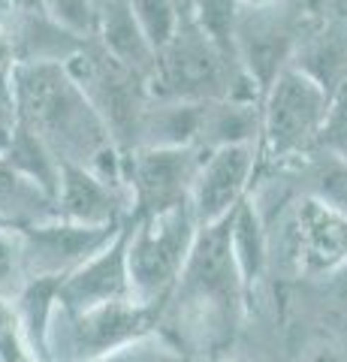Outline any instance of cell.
<instances>
[{
  "mask_svg": "<svg viewBox=\"0 0 347 362\" xmlns=\"http://www.w3.org/2000/svg\"><path fill=\"white\" fill-rule=\"evenodd\" d=\"M296 362H347V344L327 338V335H317L302 344V350L296 354Z\"/></svg>",
  "mask_w": 347,
  "mask_h": 362,
  "instance_id": "obj_32",
  "label": "cell"
},
{
  "mask_svg": "<svg viewBox=\"0 0 347 362\" xmlns=\"http://www.w3.org/2000/svg\"><path fill=\"white\" fill-rule=\"evenodd\" d=\"M4 226H18V223H13V221H6L4 214H0V230H4Z\"/></svg>",
  "mask_w": 347,
  "mask_h": 362,
  "instance_id": "obj_39",
  "label": "cell"
},
{
  "mask_svg": "<svg viewBox=\"0 0 347 362\" xmlns=\"http://www.w3.org/2000/svg\"><path fill=\"white\" fill-rule=\"evenodd\" d=\"M16 124V103H13V94L0 88V127H13Z\"/></svg>",
  "mask_w": 347,
  "mask_h": 362,
  "instance_id": "obj_34",
  "label": "cell"
},
{
  "mask_svg": "<svg viewBox=\"0 0 347 362\" xmlns=\"http://www.w3.org/2000/svg\"><path fill=\"white\" fill-rule=\"evenodd\" d=\"M332 97L314 78L287 64L263 94L260 121V169H284L317 148Z\"/></svg>",
  "mask_w": 347,
  "mask_h": 362,
  "instance_id": "obj_4",
  "label": "cell"
},
{
  "mask_svg": "<svg viewBox=\"0 0 347 362\" xmlns=\"http://www.w3.org/2000/svg\"><path fill=\"white\" fill-rule=\"evenodd\" d=\"M320 9L308 0H272L263 6H239L236 33V58L242 70L254 78V85L266 94L275 76L293 61L302 37L317 21Z\"/></svg>",
  "mask_w": 347,
  "mask_h": 362,
  "instance_id": "obj_7",
  "label": "cell"
},
{
  "mask_svg": "<svg viewBox=\"0 0 347 362\" xmlns=\"http://www.w3.org/2000/svg\"><path fill=\"white\" fill-rule=\"evenodd\" d=\"M190 16L206 28V33L220 45V49L236 54L233 33H236L239 0H194V4H190Z\"/></svg>",
  "mask_w": 347,
  "mask_h": 362,
  "instance_id": "obj_26",
  "label": "cell"
},
{
  "mask_svg": "<svg viewBox=\"0 0 347 362\" xmlns=\"http://www.w3.org/2000/svg\"><path fill=\"white\" fill-rule=\"evenodd\" d=\"M257 169H260L257 145H223V148L206 151L194 190H190L199 226L227 218L251 194Z\"/></svg>",
  "mask_w": 347,
  "mask_h": 362,
  "instance_id": "obj_12",
  "label": "cell"
},
{
  "mask_svg": "<svg viewBox=\"0 0 347 362\" xmlns=\"http://www.w3.org/2000/svg\"><path fill=\"white\" fill-rule=\"evenodd\" d=\"M206 151L196 145L182 148H133L124 154V187L130 194V218L190 202L196 173Z\"/></svg>",
  "mask_w": 347,
  "mask_h": 362,
  "instance_id": "obj_9",
  "label": "cell"
},
{
  "mask_svg": "<svg viewBox=\"0 0 347 362\" xmlns=\"http://www.w3.org/2000/svg\"><path fill=\"white\" fill-rule=\"evenodd\" d=\"M329 13H339V16L347 18V0H335V6L329 9Z\"/></svg>",
  "mask_w": 347,
  "mask_h": 362,
  "instance_id": "obj_36",
  "label": "cell"
},
{
  "mask_svg": "<svg viewBox=\"0 0 347 362\" xmlns=\"http://www.w3.org/2000/svg\"><path fill=\"white\" fill-rule=\"evenodd\" d=\"M206 100L151 97L139 118L136 148H182L196 145Z\"/></svg>",
  "mask_w": 347,
  "mask_h": 362,
  "instance_id": "obj_18",
  "label": "cell"
},
{
  "mask_svg": "<svg viewBox=\"0 0 347 362\" xmlns=\"http://www.w3.org/2000/svg\"><path fill=\"white\" fill-rule=\"evenodd\" d=\"M0 214L18 226L58 218L54 197L0 157Z\"/></svg>",
  "mask_w": 347,
  "mask_h": 362,
  "instance_id": "obj_23",
  "label": "cell"
},
{
  "mask_svg": "<svg viewBox=\"0 0 347 362\" xmlns=\"http://www.w3.org/2000/svg\"><path fill=\"white\" fill-rule=\"evenodd\" d=\"M260 121L263 100H206L196 148L215 151L223 145H257L260 142Z\"/></svg>",
  "mask_w": 347,
  "mask_h": 362,
  "instance_id": "obj_19",
  "label": "cell"
},
{
  "mask_svg": "<svg viewBox=\"0 0 347 362\" xmlns=\"http://www.w3.org/2000/svg\"><path fill=\"white\" fill-rule=\"evenodd\" d=\"M308 4L314 9H320V13H329V9L335 6V0H308Z\"/></svg>",
  "mask_w": 347,
  "mask_h": 362,
  "instance_id": "obj_35",
  "label": "cell"
},
{
  "mask_svg": "<svg viewBox=\"0 0 347 362\" xmlns=\"http://www.w3.org/2000/svg\"><path fill=\"white\" fill-rule=\"evenodd\" d=\"M66 66L79 78L88 100L100 112V118L106 121V127L115 136L121 151L127 154L136 148L139 118L151 100L148 76L133 70L124 61H118L115 54H109L97 42V37H88L82 49L66 61Z\"/></svg>",
  "mask_w": 347,
  "mask_h": 362,
  "instance_id": "obj_8",
  "label": "cell"
},
{
  "mask_svg": "<svg viewBox=\"0 0 347 362\" xmlns=\"http://www.w3.org/2000/svg\"><path fill=\"white\" fill-rule=\"evenodd\" d=\"M9 130H13V127H0V154H4L6 142H9Z\"/></svg>",
  "mask_w": 347,
  "mask_h": 362,
  "instance_id": "obj_37",
  "label": "cell"
},
{
  "mask_svg": "<svg viewBox=\"0 0 347 362\" xmlns=\"http://www.w3.org/2000/svg\"><path fill=\"white\" fill-rule=\"evenodd\" d=\"M215 362H248V359H215Z\"/></svg>",
  "mask_w": 347,
  "mask_h": 362,
  "instance_id": "obj_40",
  "label": "cell"
},
{
  "mask_svg": "<svg viewBox=\"0 0 347 362\" xmlns=\"http://www.w3.org/2000/svg\"><path fill=\"white\" fill-rule=\"evenodd\" d=\"M148 90L151 97L172 100H263L260 88L242 70L236 54L220 49L190 16V9L182 13L172 40L158 52Z\"/></svg>",
  "mask_w": 347,
  "mask_h": 362,
  "instance_id": "obj_3",
  "label": "cell"
},
{
  "mask_svg": "<svg viewBox=\"0 0 347 362\" xmlns=\"http://www.w3.org/2000/svg\"><path fill=\"white\" fill-rule=\"evenodd\" d=\"M133 13H136L145 37L154 45V52H160L172 40L184 6H182V0H133Z\"/></svg>",
  "mask_w": 347,
  "mask_h": 362,
  "instance_id": "obj_25",
  "label": "cell"
},
{
  "mask_svg": "<svg viewBox=\"0 0 347 362\" xmlns=\"http://www.w3.org/2000/svg\"><path fill=\"white\" fill-rule=\"evenodd\" d=\"M58 218L88 223V226H109L130 221V194L127 187L109 185L88 166L61 163V185L54 194Z\"/></svg>",
  "mask_w": 347,
  "mask_h": 362,
  "instance_id": "obj_15",
  "label": "cell"
},
{
  "mask_svg": "<svg viewBox=\"0 0 347 362\" xmlns=\"http://www.w3.org/2000/svg\"><path fill=\"white\" fill-rule=\"evenodd\" d=\"M6 6V4H4ZM0 6V9H4ZM16 66H18V52H16V42L9 37V30L0 18V88L13 94V76H16Z\"/></svg>",
  "mask_w": 347,
  "mask_h": 362,
  "instance_id": "obj_33",
  "label": "cell"
},
{
  "mask_svg": "<svg viewBox=\"0 0 347 362\" xmlns=\"http://www.w3.org/2000/svg\"><path fill=\"white\" fill-rule=\"evenodd\" d=\"M97 42L109 54L124 61L133 70L151 76L158 52L145 37L136 13H133V0H97Z\"/></svg>",
  "mask_w": 347,
  "mask_h": 362,
  "instance_id": "obj_17",
  "label": "cell"
},
{
  "mask_svg": "<svg viewBox=\"0 0 347 362\" xmlns=\"http://www.w3.org/2000/svg\"><path fill=\"white\" fill-rule=\"evenodd\" d=\"M166 305L115 299L70 311L58 305L52 323V362H91L160 335Z\"/></svg>",
  "mask_w": 347,
  "mask_h": 362,
  "instance_id": "obj_6",
  "label": "cell"
},
{
  "mask_svg": "<svg viewBox=\"0 0 347 362\" xmlns=\"http://www.w3.org/2000/svg\"><path fill=\"white\" fill-rule=\"evenodd\" d=\"M66 275H37L28 278L13 296L16 314L28 341L40 362H52V323L61 305V284Z\"/></svg>",
  "mask_w": 347,
  "mask_h": 362,
  "instance_id": "obj_21",
  "label": "cell"
},
{
  "mask_svg": "<svg viewBox=\"0 0 347 362\" xmlns=\"http://www.w3.org/2000/svg\"><path fill=\"white\" fill-rule=\"evenodd\" d=\"M281 226L287 230V257L296 278H320L347 263V214L329 202L296 194Z\"/></svg>",
  "mask_w": 347,
  "mask_h": 362,
  "instance_id": "obj_10",
  "label": "cell"
},
{
  "mask_svg": "<svg viewBox=\"0 0 347 362\" xmlns=\"http://www.w3.org/2000/svg\"><path fill=\"white\" fill-rule=\"evenodd\" d=\"M127 242H130V221L103 251L88 257L76 266L61 284V305L70 311H82L91 305L133 299L130 287V266H127Z\"/></svg>",
  "mask_w": 347,
  "mask_h": 362,
  "instance_id": "obj_13",
  "label": "cell"
},
{
  "mask_svg": "<svg viewBox=\"0 0 347 362\" xmlns=\"http://www.w3.org/2000/svg\"><path fill=\"white\" fill-rule=\"evenodd\" d=\"M284 169L290 173L296 194H311L347 214V160L314 148Z\"/></svg>",
  "mask_w": 347,
  "mask_h": 362,
  "instance_id": "obj_22",
  "label": "cell"
},
{
  "mask_svg": "<svg viewBox=\"0 0 347 362\" xmlns=\"http://www.w3.org/2000/svg\"><path fill=\"white\" fill-rule=\"evenodd\" d=\"M233 211L215 223L199 226L160 323V335L170 338L178 350L187 356L208 354V362L233 347L248 308V293L230 242Z\"/></svg>",
  "mask_w": 347,
  "mask_h": 362,
  "instance_id": "obj_1",
  "label": "cell"
},
{
  "mask_svg": "<svg viewBox=\"0 0 347 362\" xmlns=\"http://www.w3.org/2000/svg\"><path fill=\"white\" fill-rule=\"evenodd\" d=\"M25 281H28V266H25L21 226H4L0 230V296L13 299Z\"/></svg>",
  "mask_w": 347,
  "mask_h": 362,
  "instance_id": "obj_27",
  "label": "cell"
},
{
  "mask_svg": "<svg viewBox=\"0 0 347 362\" xmlns=\"http://www.w3.org/2000/svg\"><path fill=\"white\" fill-rule=\"evenodd\" d=\"M230 242H233V254H236V266H239L245 293H248V302H251L257 284L266 278L269 263H272V239H269V223H266L263 211L254 202L251 194L239 202L236 211H233Z\"/></svg>",
  "mask_w": 347,
  "mask_h": 362,
  "instance_id": "obj_20",
  "label": "cell"
},
{
  "mask_svg": "<svg viewBox=\"0 0 347 362\" xmlns=\"http://www.w3.org/2000/svg\"><path fill=\"white\" fill-rule=\"evenodd\" d=\"M4 4H9V0H0V6H4Z\"/></svg>",
  "mask_w": 347,
  "mask_h": 362,
  "instance_id": "obj_42",
  "label": "cell"
},
{
  "mask_svg": "<svg viewBox=\"0 0 347 362\" xmlns=\"http://www.w3.org/2000/svg\"><path fill=\"white\" fill-rule=\"evenodd\" d=\"M13 103L16 121L61 160L88 166L109 185L124 187V151L66 64H18Z\"/></svg>",
  "mask_w": 347,
  "mask_h": 362,
  "instance_id": "obj_2",
  "label": "cell"
},
{
  "mask_svg": "<svg viewBox=\"0 0 347 362\" xmlns=\"http://www.w3.org/2000/svg\"><path fill=\"white\" fill-rule=\"evenodd\" d=\"M199 218L194 202H178L172 209L130 218L127 266L133 299L166 305L182 278V269L196 242Z\"/></svg>",
  "mask_w": 347,
  "mask_h": 362,
  "instance_id": "obj_5",
  "label": "cell"
},
{
  "mask_svg": "<svg viewBox=\"0 0 347 362\" xmlns=\"http://www.w3.org/2000/svg\"><path fill=\"white\" fill-rule=\"evenodd\" d=\"M4 157L6 163H13L21 175H28L30 181H37V185L46 190V194H58V185H61V157L54 154L46 142L40 139L37 133L25 124H13V130H9V142L4 148Z\"/></svg>",
  "mask_w": 347,
  "mask_h": 362,
  "instance_id": "obj_24",
  "label": "cell"
},
{
  "mask_svg": "<svg viewBox=\"0 0 347 362\" xmlns=\"http://www.w3.org/2000/svg\"><path fill=\"white\" fill-rule=\"evenodd\" d=\"M91 362H190V356L184 350H178L170 338L151 335L139 344H130L124 350H115V354L91 359Z\"/></svg>",
  "mask_w": 347,
  "mask_h": 362,
  "instance_id": "obj_29",
  "label": "cell"
},
{
  "mask_svg": "<svg viewBox=\"0 0 347 362\" xmlns=\"http://www.w3.org/2000/svg\"><path fill=\"white\" fill-rule=\"evenodd\" d=\"M124 223L88 226V223H76V221H64V218H49V221H40V223L21 226L28 278L70 275V272L76 266H82L88 257L103 251V247L121 233Z\"/></svg>",
  "mask_w": 347,
  "mask_h": 362,
  "instance_id": "obj_11",
  "label": "cell"
},
{
  "mask_svg": "<svg viewBox=\"0 0 347 362\" xmlns=\"http://www.w3.org/2000/svg\"><path fill=\"white\" fill-rule=\"evenodd\" d=\"M190 4H194V0H182V6H184V9H190Z\"/></svg>",
  "mask_w": 347,
  "mask_h": 362,
  "instance_id": "obj_41",
  "label": "cell"
},
{
  "mask_svg": "<svg viewBox=\"0 0 347 362\" xmlns=\"http://www.w3.org/2000/svg\"><path fill=\"white\" fill-rule=\"evenodd\" d=\"M263 4H272V0H239V6H263Z\"/></svg>",
  "mask_w": 347,
  "mask_h": 362,
  "instance_id": "obj_38",
  "label": "cell"
},
{
  "mask_svg": "<svg viewBox=\"0 0 347 362\" xmlns=\"http://www.w3.org/2000/svg\"><path fill=\"white\" fill-rule=\"evenodd\" d=\"M37 4L70 30L82 33V37H94L97 0H37Z\"/></svg>",
  "mask_w": 347,
  "mask_h": 362,
  "instance_id": "obj_31",
  "label": "cell"
},
{
  "mask_svg": "<svg viewBox=\"0 0 347 362\" xmlns=\"http://www.w3.org/2000/svg\"><path fill=\"white\" fill-rule=\"evenodd\" d=\"M0 18L16 42L18 64H66L88 40L49 16L37 0H9Z\"/></svg>",
  "mask_w": 347,
  "mask_h": 362,
  "instance_id": "obj_14",
  "label": "cell"
},
{
  "mask_svg": "<svg viewBox=\"0 0 347 362\" xmlns=\"http://www.w3.org/2000/svg\"><path fill=\"white\" fill-rule=\"evenodd\" d=\"M317 151H327L332 157L347 160V85L332 97L327 121L317 136Z\"/></svg>",
  "mask_w": 347,
  "mask_h": 362,
  "instance_id": "obj_30",
  "label": "cell"
},
{
  "mask_svg": "<svg viewBox=\"0 0 347 362\" xmlns=\"http://www.w3.org/2000/svg\"><path fill=\"white\" fill-rule=\"evenodd\" d=\"M0 362H40L9 296H0Z\"/></svg>",
  "mask_w": 347,
  "mask_h": 362,
  "instance_id": "obj_28",
  "label": "cell"
},
{
  "mask_svg": "<svg viewBox=\"0 0 347 362\" xmlns=\"http://www.w3.org/2000/svg\"><path fill=\"white\" fill-rule=\"evenodd\" d=\"M290 64L335 97L347 85V18L339 13H320Z\"/></svg>",
  "mask_w": 347,
  "mask_h": 362,
  "instance_id": "obj_16",
  "label": "cell"
}]
</instances>
